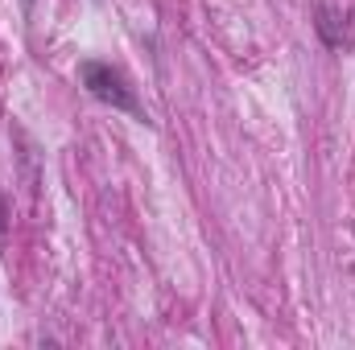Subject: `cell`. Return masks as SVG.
Segmentation results:
<instances>
[{"label":"cell","mask_w":355,"mask_h":350,"mask_svg":"<svg viewBox=\"0 0 355 350\" xmlns=\"http://www.w3.org/2000/svg\"><path fill=\"white\" fill-rule=\"evenodd\" d=\"M79 83H83V91H87L91 99L107 103L112 111H128L132 120H145V107H141V99H137L132 83H128L112 62H99V58L79 62Z\"/></svg>","instance_id":"1"},{"label":"cell","mask_w":355,"mask_h":350,"mask_svg":"<svg viewBox=\"0 0 355 350\" xmlns=\"http://www.w3.org/2000/svg\"><path fill=\"white\" fill-rule=\"evenodd\" d=\"M314 33L331 54L355 50V0H314Z\"/></svg>","instance_id":"2"},{"label":"cell","mask_w":355,"mask_h":350,"mask_svg":"<svg viewBox=\"0 0 355 350\" xmlns=\"http://www.w3.org/2000/svg\"><path fill=\"white\" fill-rule=\"evenodd\" d=\"M25 4H33V0H25Z\"/></svg>","instance_id":"3"}]
</instances>
